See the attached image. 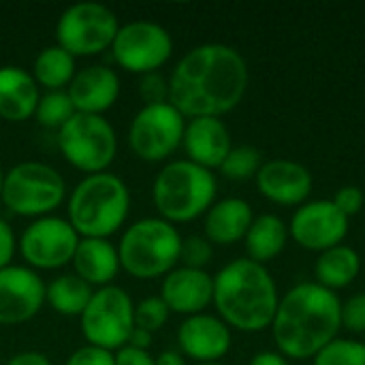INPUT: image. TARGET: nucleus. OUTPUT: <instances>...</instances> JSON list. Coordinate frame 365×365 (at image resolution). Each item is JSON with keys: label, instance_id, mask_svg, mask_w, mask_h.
<instances>
[{"label": "nucleus", "instance_id": "obj_1", "mask_svg": "<svg viewBox=\"0 0 365 365\" xmlns=\"http://www.w3.org/2000/svg\"><path fill=\"white\" fill-rule=\"evenodd\" d=\"M244 56L225 43L190 49L169 77V103L184 118H220L233 111L248 90Z\"/></svg>", "mask_w": 365, "mask_h": 365}, {"label": "nucleus", "instance_id": "obj_2", "mask_svg": "<svg viewBox=\"0 0 365 365\" xmlns=\"http://www.w3.org/2000/svg\"><path fill=\"white\" fill-rule=\"evenodd\" d=\"M342 329V302L317 282H302L278 304L272 334L287 359H314Z\"/></svg>", "mask_w": 365, "mask_h": 365}, {"label": "nucleus", "instance_id": "obj_3", "mask_svg": "<svg viewBox=\"0 0 365 365\" xmlns=\"http://www.w3.org/2000/svg\"><path fill=\"white\" fill-rule=\"evenodd\" d=\"M280 304L278 287L265 265L246 259L227 263L214 278V306L220 319L244 334L272 327Z\"/></svg>", "mask_w": 365, "mask_h": 365}, {"label": "nucleus", "instance_id": "obj_4", "mask_svg": "<svg viewBox=\"0 0 365 365\" xmlns=\"http://www.w3.org/2000/svg\"><path fill=\"white\" fill-rule=\"evenodd\" d=\"M130 195L113 173L86 175L68 197V222L83 237L107 240L126 220Z\"/></svg>", "mask_w": 365, "mask_h": 365}, {"label": "nucleus", "instance_id": "obj_5", "mask_svg": "<svg viewBox=\"0 0 365 365\" xmlns=\"http://www.w3.org/2000/svg\"><path fill=\"white\" fill-rule=\"evenodd\" d=\"M216 178L195 163L173 160L165 165L152 188L154 205L167 222H190L205 214L216 199Z\"/></svg>", "mask_w": 365, "mask_h": 365}, {"label": "nucleus", "instance_id": "obj_6", "mask_svg": "<svg viewBox=\"0 0 365 365\" xmlns=\"http://www.w3.org/2000/svg\"><path fill=\"white\" fill-rule=\"evenodd\" d=\"M182 237L163 218H143L130 225L118 248L120 267L139 280L167 276L180 261Z\"/></svg>", "mask_w": 365, "mask_h": 365}, {"label": "nucleus", "instance_id": "obj_7", "mask_svg": "<svg viewBox=\"0 0 365 365\" xmlns=\"http://www.w3.org/2000/svg\"><path fill=\"white\" fill-rule=\"evenodd\" d=\"M2 203L17 216H43L62 205L66 197V184L62 175L36 160L15 165L4 173Z\"/></svg>", "mask_w": 365, "mask_h": 365}, {"label": "nucleus", "instance_id": "obj_8", "mask_svg": "<svg viewBox=\"0 0 365 365\" xmlns=\"http://www.w3.org/2000/svg\"><path fill=\"white\" fill-rule=\"evenodd\" d=\"M58 148L66 163L92 175L103 173L113 163L118 137L113 126L103 115L75 113L58 130Z\"/></svg>", "mask_w": 365, "mask_h": 365}, {"label": "nucleus", "instance_id": "obj_9", "mask_svg": "<svg viewBox=\"0 0 365 365\" xmlns=\"http://www.w3.org/2000/svg\"><path fill=\"white\" fill-rule=\"evenodd\" d=\"M135 329V304L120 287H101L94 291L81 314V334L88 344L120 351L128 344Z\"/></svg>", "mask_w": 365, "mask_h": 365}, {"label": "nucleus", "instance_id": "obj_10", "mask_svg": "<svg viewBox=\"0 0 365 365\" xmlns=\"http://www.w3.org/2000/svg\"><path fill=\"white\" fill-rule=\"evenodd\" d=\"M120 30L115 13L101 2L71 4L58 19V45L75 56H96L113 45Z\"/></svg>", "mask_w": 365, "mask_h": 365}, {"label": "nucleus", "instance_id": "obj_11", "mask_svg": "<svg viewBox=\"0 0 365 365\" xmlns=\"http://www.w3.org/2000/svg\"><path fill=\"white\" fill-rule=\"evenodd\" d=\"M186 118L171 105H143L128 128L130 150L148 163L169 158L184 141Z\"/></svg>", "mask_w": 365, "mask_h": 365}, {"label": "nucleus", "instance_id": "obj_12", "mask_svg": "<svg viewBox=\"0 0 365 365\" xmlns=\"http://www.w3.org/2000/svg\"><path fill=\"white\" fill-rule=\"evenodd\" d=\"M111 51L113 60L128 73H158L173 53V38L160 24L130 21L120 26Z\"/></svg>", "mask_w": 365, "mask_h": 365}, {"label": "nucleus", "instance_id": "obj_13", "mask_svg": "<svg viewBox=\"0 0 365 365\" xmlns=\"http://www.w3.org/2000/svg\"><path fill=\"white\" fill-rule=\"evenodd\" d=\"M79 244L77 231L62 218H38L19 237V252L34 269H60L73 263Z\"/></svg>", "mask_w": 365, "mask_h": 365}, {"label": "nucleus", "instance_id": "obj_14", "mask_svg": "<svg viewBox=\"0 0 365 365\" xmlns=\"http://www.w3.org/2000/svg\"><path fill=\"white\" fill-rule=\"evenodd\" d=\"M349 218L329 199L306 201L289 222V237L306 250L325 252L340 246L349 235Z\"/></svg>", "mask_w": 365, "mask_h": 365}, {"label": "nucleus", "instance_id": "obj_15", "mask_svg": "<svg viewBox=\"0 0 365 365\" xmlns=\"http://www.w3.org/2000/svg\"><path fill=\"white\" fill-rule=\"evenodd\" d=\"M45 302V284L34 269L9 265L0 269V325L30 321Z\"/></svg>", "mask_w": 365, "mask_h": 365}, {"label": "nucleus", "instance_id": "obj_16", "mask_svg": "<svg viewBox=\"0 0 365 365\" xmlns=\"http://www.w3.org/2000/svg\"><path fill=\"white\" fill-rule=\"evenodd\" d=\"M257 188L259 192L278 205L293 207L304 205L312 192V173L308 167L287 158H274L263 163L257 173Z\"/></svg>", "mask_w": 365, "mask_h": 365}, {"label": "nucleus", "instance_id": "obj_17", "mask_svg": "<svg viewBox=\"0 0 365 365\" xmlns=\"http://www.w3.org/2000/svg\"><path fill=\"white\" fill-rule=\"evenodd\" d=\"M182 355L197 364L220 361L231 351V327L212 314L188 317L178 329Z\"/></svg>", "mask_w": 365, "mask_h": 365}, {"label": "nucleus", "instance_id": "obj_18", "mask_svg": "<svg viewBox=\"0 0 365 365\" xmlns=\"http://www.w3.org/2000/svg\"><path fill=\"white\" fill-rule=\"evenodd\" d=\"M160 299L171 312L186 317L203 314V310L214 302V278L205 269H171L163 280Z\"/></svg>", "mask_w": 365, "mask_h": 365}, {"label": "nucleus", "instance_id": "obj_19", "mask_svg": "<svg viewBox=\"0 0 365 365\" xmlns=\"http://www.w3.org/2000/svg\"><path fill=\"white\" fill-rule=\"evenodd\" d=\"M66 94L77 113L103 115L120 96V77L109 66H88L75 73Z\"/></svg>", "mask_w": 365, "mask_h": 365}, {"label": "nucleus", "instance_id": "obj_20", "mask_svg": "<svg viewBox=\"0 0 365 365\" xmlns=\"http://www.w3.org/2000/svg\"><path fill=\"white\" fill-rule=\"evenodd\" d=\"M188 160L203 169H220L231 152V133L220 118H192L186 124L182 141Z\"/></svg>", "mask_w": 365, "mask_h": 365}, {"label": "nucleus", "instance_id": "obj_21", "mask_svg": "<svg viewBox=\"0 0 365 365\" xmlns=\"http://www.w3.org/2000/svg\"><path fill=\"white\" fill-rule=\"evenodd\" d=\"M252 220H255V214L248 201L240 197L222 199L205 212V222H203L205 240L210 244L231 246L246 237Z\"/></svg>", "mask_w": 365, "mask_h": 365}, {"label": "nucleus", "instance_id": "obj_22", "mask_svg": "<svg viewBox=\"0 0 365 365\" xmlns=\"http://www.w3.org/2000/svg\"><path fill=\"white\" fill-rule=\"evenodd\" d=\"M38 83L32 73L19 66L0 68V118L6 122H24L36 113Z\"/></svg>", "mask_w": 365, "mask_h": 365}, {"label": "nucleus", "instance_id": "obj_23", "mask_svg": "<svg viewBox=\"0 0 365 365\" xmlns=\"http://www.w3.org/2000/svg\"><path fill=\"white\" fill-rule=\"evenodd\" d=\"M73 267L75 274L81 280H86L90 287L92 284L107 287L120 272V257L109 240L83 237L77 244Z\"/></svg>", "mask_w": 365, "mask_h": 365}, {"label": "nucleus", "instance_id": "obj_24", "mask_svg": "<svg viewBox=\"0 0 365 365\" xmlns=\"http://www.w3.org/2000/svg\"><path fill=\"white\" fill-rule=\"evenodd\" d=\"M287 242H289V227L276 214L257 216L244 237L248 259L261 265L280 257L282 250L287 248Z\"/></svg>", "mask_w": 365, "mask_h": 365}, {"label": "nucleus", "instance_id": "obj_25", "mask_svg": "<svg viewBox=\"0 0 365 365\" xmlns=\"http://www.w3.org/2000/svg\"><path fill=\"white\" fill-rule=\"evenodd\" d=\"M361 272V257L355 248L340 244L319 255L314 263L317 284L325 287L327 291H340L351 287Z\"/></svg>", "mask_w": 365, "mask_h": 365}, {"label": "nucleus", "instance_id": "obj_26", "mask_svg": "<svg viewBox=\"0 0 365 365\" xmlns=\"http://www.w3.org/2000/svg\"><path fill=\"white\" fill-rule=\"evenodd\" d=\"M92 295V287L77 274H62L45 287V299L58 314L64 317H81Z\"/></svg>", "mask_w": 365, "mask_h": 365}, {"label": "nucleus", "instance_id": "obj_27", "mask_svg": "<svg viewBox=\"0 0 365 365\" xmlns=\"http://www.w3.org/2000/svg\"><path fill=\"white\" fill-rule=\"evenodd\" d=\"M32 77H34V81L38 86L56 92V90H60V88H64L66 83L73 81V77H75V58L68 51H64L60 45L45 47L34 60Z\"/></svg>", "mask_w": 365, "mask_h": 365}, {"label": "nucleus", "instance_id": "obj_28", "mask_svg": "<svg viewBox=\"0 0 365 365\" xmlns=\"http://www.w3.org/2000/svg\"><path fill=\"white\" fill-rule=\"evenodd\" d=\"M261 167H263V158L257 148L237 145V148H231V152L227 154V158L220 165V171L229 180L244 182V180L257 178Z\"/></svg>", "mask_w": 365, "mask_h": 365}, {"label": "nucleus", "instance_id": "obj_29", "mask_svg": "<svg viewBox=\"0 0 365 365\" xmlns=\"http://www.w3.org/2000/svg\"><path fill=\"white\" fill-rule=\"evenodd\" d=\"M75 113H77V111H75V107H73L68 94L56 90V92H49V94L41 96L34 115H36V120H38L41 126L60 130Z\"/></svg>", "mask_w": 365, "mask_h": 365}, {"label": "nucleus", "instance_id": "obj_30", "mask_svg": "<svg viewBox=\"0 0 365 365\" xmlns=\"http://www.w3.org/2000/svg\"><path fill=\"white\" fill-rule=\"evenodd\" d=\"M312 365H365V344L336 338L314 357Z\"/></svg>", "mask_w": 365, "mask_h": 365}, {"label": "nucleus", "instance_id": "obj_31", "mask_svg": "<svg viewBox=\"0 0 365 365\" xmlns=\"http://www.w3.org/2000/svg\"><path fill=\"white\" fill-rule=\"evenodd\" d=\"M171 310L160 297H145L135 306V327L148 334H156L167 323Z\"/></svg>", "mask_w": 365, "mask_h": 365}, {"label": "nucleus", "instance_id": "obj_32", "mask_svg": "<svg viewBox=\"0 0 365 365\" xmlns=\"http://www.w3.org/2000/svg\"><path fill=\"white\" fill-rule=\"evenodd\" d=\"M180 261H182V267L203 269L212 261V244L201 235H190L182 240Z\"/></svg>", "mask_w": 365, "mask_h": 365}, {"label": "nucleus", "instance_id": "obj_33", "mask_svg": "<svg viewBox=\"0 0 365 365\" xmlns=\"http://www.w3.org/2000/svg\"><path fill=\"white\" fill-rule=\"evenodd\" d=\"M139 94L145 105H160L169 103V81L160 73H148L141 75Z\"/></svg>", "mask_w": 365, "mask_h": 365}, {"label": "nucleus", "instance_id": "obj_34", "mask_svg": "<svg viewBox=\"0 0 365 365\" xmlns=\"http://www.w3.org/2000/svg\"><path fill=\"white\" fill-rule=\"evenodd\" d=\"M342 327L351 334H365V293H357L342 304Z\"/></svg>", "mask_w": 365, "mask_h": 365}, {"label": "nucleus", "instance_id": "obj_35", "mask_svg": "<svg viewBox=\"0 0 365 365\" xmlns=\"http://www.w3.org/2000/svg\"><path fill=\"white\" fill-rule=\"evenodd\" d=\"M331 201H334V205L351 220L355 214L361 212V207H364L365 203V195L359 186H344V188H340V190L336 192V197H334Z\"/></svg>", "mask_w": 365, "mask_h": 365}, {"label": "nucleus", "instance_id": "obj_36", "mask_svg": "<svg viewBox=\"0 0 365 365\" xmlns=\"http://www.w3.org/2000/svg\"><path fill=\"white\" fill-rule=\"evenodd\" d=\"M66 365H115V359H113V353L88 344V346L77 349V351L68 357Z\"/></svg>", "mask_w": 365, "mask_h": 365}, {"label": "nucleus", "instance_id": "obj_37", "mask_svg": "<svg viewBox=\"0 0 365 365\" xmlns=\"http://www.w3.org/2000/svg\"><path fill=\"white\" fill-rule=\"evenodd\" d=\"M15 255V233L6 220L0 218V269L9 267Z\"/></svg>", "mask_w": 365, "mask_h": 365}, {"label": "nucleus", "instance_id": "obj_38", "mask_svg": "<svg viewBox=\"0 0 365 365\" xmlns=\"http://www.w3.org/2000/svg\"><path fill=\"white\" fill-rule=\"evenodd\" d=\"M115 365H154V357L148 351H139L133 346H124L120 349L115 355Z\"/></svg>", "mask_w": 365, "mask_h": 365}, {"label": "nucleus", "instance_id": "obj_39", "mask_svg": "<svg viewBox=\"0 0 365 365\" xmlns=\"http://www.w3.org/2000/svg\"><path fill=\"white\" fill-rule=\"evenodd\" d=\"M4 365H51L49 357L36 351H26V353H17L13 355Z\"/></svg>", "mask_w": 365, "mask_h": 365}, {"label": "nucleus", "instance_id": "obj_40", "mask_svg": "<svg viewBox=\"0 0 365 365\" xmlns=\"http://www.w3.org/2000/svg\"><path fill=\"white\" fill-rule=\"evenodd\" d=\"M248 365H291L289 359L280 353H274V351H263V353H257L250 364Z\"/></svg>", "mask_w": 365, "mask_h": 365}, {"label": "nucleus", "instance_id": "obj_41", "mask_svg": "<svg viewBox=\"0 0 365 365\" xmlns=\"http://www.w3.org/2000/svg\"><path fill=\"white\" fill-rule=\"evenodd\" d=\"M150 344H152V334H148V331H143V329H137V327H135L126 346H133V349H139V351H148V346H150Z\"/></svg>", "mask_w": 365, "mask_h": 365}, {"label": "nucleus", "instance_id": "obj_42", "mask_svg": "<svg viewBox=\"0 0 365 365\" xmlns=\"http://www.w3.org/2000/svg\"><path fill=\"white\" fill-rule=\"evenodd\" d=\"M154 365H186V357L175 351H165L154 359Z\"/></svg>", "mask_w": 365, "mask_h": 365}, {"label": "nucleus", "instance_id": "obj_43", "mask_svg": "<svg viewBox=\"0 0 365 365\" xmlns=\"http://www.w3.org/2000/svg\"><path fill=\"white\" fill-rule=\"evenodd\" d=\"M2 184H4V171H2V167H0V195H2Z\"/></svg>", "mask_w": 365, "mask_h": 365}, {"label": "nucleus", "instance_id": "obj_44", "mask_svg": "<svg viewBox=\"0 0 365 365\" xmlns=\"http://www.w3.org/2000/svg\"><path fill=\"white\" fill-rule=\"evenodd\" d=\"M195 365H225V364H220V361H214V364H195Z\"/></svg>", "mask_w": 365, "mask_h": 365}, {"label": "nucleus", "instance_id": "obj_45", "mask_svg": "<svg viewBox=\"0 0 365 365\" xmlns=\"http://www.w3.org/2000/svg\"><path fill=\"white\" fill-rule=\"evenodd\" d=\"M364 344H365V342H364Z\"/></svg>", "mask_w": 365, "mask_h": 365}]
</instances>
